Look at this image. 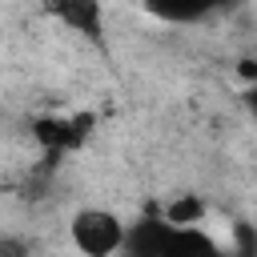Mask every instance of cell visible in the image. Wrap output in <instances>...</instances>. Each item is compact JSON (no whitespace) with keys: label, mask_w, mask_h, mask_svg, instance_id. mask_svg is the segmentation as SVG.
I'll use <instances>...</instances> for the list:
<instances>
[{"label":"cell","mask_w":257,"mask_h":257,"mask_svg":"<svg viewBox=\"0 0 257 257\" xmlns=\"http://www.w3.org/2000/svg\"><path fill=\"white\" fill-rule=\"evenodd\" d=\"M221 0H149V8L165 20H197L209 8H217Z\"/></svg>","instance_id":"cell-4"},{"label":"cell","mask_w":257,"mask_h":257,"mask_svg":"<svg viewBox=\"0 0 257 257\" xmlns=\"http://www.w3.org/2000/svg\"><path fill=\"white\" fill-rule=\"evenodd\" d=\"M249 104H253V112H257V84H253V92H249Z\"/></svg>","instance_id":"cell-6"},{"label":"cell","mask_w":257,"mask_h":257,"mask_svg":"<svg viewBox=\"0 0 257 257\" xmlns=\"http://www.w3.org/2000/svg\"><path fill=\"white\" fill-rule=\"evenodd\" d=\"M48 8L80 36H88V40L100 36V0H48Z\"/></svg>","instance_id":"cell-3"},{"label":"cell","mask_w":257,"mask_h":257,"mask_svg":"<svg viewBox=\"0 0 257 257\" xmlns=\"http://www.w3.org/2000/svg\"><path fill=\"white\" fill-rule=\"evenodd\" d=\"M72 241L84 253H96L100 257V253H112V249L124 245V225L112 213H104V209H88V213H80L72 221Z\"/></svg>","instance_id":"cell-1"},{"label":"cell","mask_w":257,"mask_h":257,"mask_svg":"<svg viewBox=\"0 0 257 257\" xmlns=\"http://www.w3.org/2000/svg\"><path fill=\"white\" fill-rule=\"evenodd\" d=\"M197 217H201V201H197L193 193L181 197V201H173V205L165 209V221H169V225H193Z\"/></svg>","instance_id":"cell-5"},{"label":"cell","mask_w":257,"mask_h":257,"mask_svg":"<svg viewBox=\"0 0 257 257\" xmlns=\"http://www.w3.org/2000/svg\"><path fill=\"white\" fill-rule=\"evenodd\" d=\"M88 124H92L88 116H44V120L32 124V133H36V141H40L48 153H68V149L84 145Z\"/></svg>","instance_id":"cell-2"}]
</instances>
